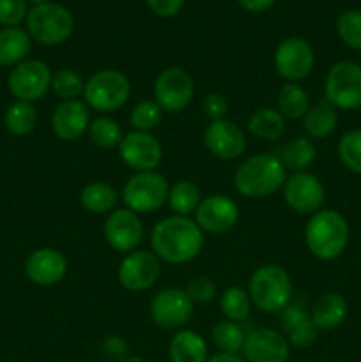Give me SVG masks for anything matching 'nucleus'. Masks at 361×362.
Returning a JSON list of instances; mask_svg holds the SVG:
<instances>
[{"label":"nucleus","mask_w":361,"mask_h":362,"mask_svg":"<svg viewBox=\"0 0 361 362\" xmlns=\"http://www.w3.org/2000/svg\"><path fill=\"white\" fill-rule=\"evenodd\" d=\"M204 232L184 216H168L154 225L151 232L152 253L170 265L188 264L204 250Z\"/></svg>","instance_id":"f257e3e1"},{"label":"nucleus","mask_w":361,"mask_h":362,"mask_svg":"<svg viewBox=\"0 0 361 362\" xmlns=\"http://www.w3.org/2000/svg\"><path fill=\"white\" fill-rule=\"evenodd\" d=\"M349 223L340 212L321 209L310 216L304 226V243L308 251L322 262L338 258L349 244Z\"/></svg>","instance_id":"f03ea898"},{"label":"nucleus","mask_w":361,"mask_h":362,"mask_svg":"<svg viewBox=\"0 0 361 362\" xmlns=\"http://www.w3.org/2000/svg\"><path fill=\"white\" fill-rule=\"evenodd\" d=\"M287 170L276 154L251 156L239 165L234 173V186L237 193L246 198H265L283 187L287 180Z\"/></svg>","instance_id":"7ed1b4c3"},{"label":"nucleus","mask_w":361,"mask_h":362,"mask_svg":"<svg viewBox=\"0 0 361 362\" xmlns=\"http://www.w3.org/2000/svg\"><path fill=\"white\" fill-rule=\"evenodd\" d=\"M248 296L251 304L262 313H282L294 299L292 279L289 272L275 264L258 267L248 283Z\"/></svg>","instance_id":"20e7f679"},{"label":"nucleus","mask_w":361,"mask_h":362,"mask_svg":"<svg viewBox=\"0 0 361 362\" xmlns=\"http://www.w3.org/2000/svg\"><path fill=\"white\" fill-rule=\"evenodd\" d=\"M27 32L39 45L57 46L66 42L74 30V18L62 4L46 2L28 11Z\"/></svg>","instance_id":"39448f33"},{"label":"nucleus","mask_w":361,"mask_h":362,"mask_svg":"<svg viewBox=\"0 0 361 362\" xmlns=\"http://www.w3.org/2000/svg\"><path fill=\"white\" fill-rule=\"evenodd\" d=\"M131 95V83L117 69H101L85 80V105L99 113H112L122 108Z\"/></svg>","instance_id":"423d86ee"},{"label":"nucleus","mask_w":361,"mask_h":362,"mask_svg":"<svg viewBox=\"0 0 361 362\" xmlns=\"http://www.w3.org/2000/svg\"><path fill=\"white\" fill-rule=\"evenodd\" d=\"M170 184L159 172H138L124 184L122 198L126 209L134 214H151L168 202Z\"/></svg>","instance_id":"0eeeda50"},{"label":"nucleus","mask_w":361,"mask_h":362,"mask_svg":"<svg viewBox=\"0 0 361 362\" xmlns=\"http://www.w3.org/2000/svg\"><path fill=\"white\" fill-rule=\"evenodd\" d=\"M326 101L336 110L361 108V66L353 60L333 64L326 74Z\"/></svg>","instance_id":"6e6552de"},{"label":"nucleus","mask_w":361,"mask_h":362,"mask_svg":"<svg viewBox=\"0 0 361 362\" xmlns=\"http://www.w3.org/2000/svg\"><path fill=\"white\" fill-rule=\"evenodd\" d=\"M52 69L38 59H27L14 66L7 76V87L16 101L34 103L52 88Z\"/></svg>","instance_id":"1a4fd4ad"},{"label":"nucleus","mask_w":361,"mask_h":362,"mask_svg":"<svg viewBox=\"0 0 361 362\" xmlns=\"http://www.w3.org/2000/svg\"><path fill=\"white\" fill-rule=\"evenodd\" d=\"M195 95V81L184 67L163 69L154 81V101L163 112L179 113L190 106Z\"/></svg>","instance_id":"9d476101"},{"label":"nucleus","mask_w":361,"mask_h":362,"mask_svg":"<svg viewBox=\"0 0 361 362\" xmlns=\"http://www.w3.org/2000/svg\"><path fill=\"white\" fill-rule=\"evenodd\" d=\"M151 318L158 327L180 331L193 318V303L180 288H165L151 300Z\"/></svg>","instance_id":"9b49d317"},{"label":"nucleus","mask_w":361,"mask_h":362,"mask_svg":"<svg viewBox=\"0 0 361 362\" xmlns=\"http://www.w3.org/2000/svg\"><path fill=\"white\" fill-rule=\"evenodd\" d=\"M275 69L287 81H301L315 66V53L310 42L301 37H287L275 49Z\"/></svg>","instance_id":"f8f14e48"},{"label":"nucleus","mask_w":361,"mask_h":362,"mask_svg":"<svg viewBox=\"0 0 361 362\" xmlns=\"http://www.w3.org/2000/svg\"><path fill=\"white\" fill-rule=\"evenodd\" d=\"M283 198L296 214L311 216L324 205L326 189L314 173L296 172L283 184Z\"/></svg>","instance_id":"ddd939ff"},{"label":"nucleus","mask_w":361,"mask_h":362,"mask_svg":"<svg viewBox=\"0 0 361 362\" xmlns=\"http://www.w3.org/2000/svg\"><path fill=\"white\" fill-rule=\"evenodd\" d=\"M119 158L133 172H152L161 163L163 147L154 134L131 131L120 141Z\"/></svg>","instance_id":"4468645a"},{"label":"nucleus","mask_w":361,"mask_h":362,"mask_svg":"<svg viewBox=\"0 0 361 362\" xmlns=\"http://www.w3.org/2000/svg\"><path fill=\"white\" fill-rule=\"evenodd\" d=\"M161 265L154 253L145 250H134L127 253L119 264L117 278L122 288L130 292H144L151 288L159 278Z\"/></svg>","instance_id":"2eb2a0df"},{"label":"nucleus","mask_w":361,"mask_h":362,"mask_svg":"<svg viewBox=\"0 0 361 362\" xmlns=\"http://www.w3.org/2000/svg\"><path fill=\"white\" fill-rule=\"evenodd\" d=\"M103 235L112 250L119 253H131L138 250L144 239V225L138 214H134L130 209H113L106 216Z\"/></svg>","instance_id":"dca6fc26"},{"label":"nucleus","mask_w":361,"mask_h":362,"mask_svg":"<svg viewBox=\"0 0 361 362\" xmlns=\"http://www.w3.org/2000/svg\"><path fill=\"white\" fill-rule=\"evenodd\" d=\"M239 221V205L225 194H211L204 198L195 211V223L202 232L225 233Z\"/></svg>","instance_id":"f3484780"},{"label":"nucleus","mask_w":361,"mask_h":362,"mask_svg":"<svg viewBox=\"0 0 361 362\" xmlns=\"http://www.w3.org/2000/svg\"><path fill=\"white\" fill-rule=\"evenodd\" d=\"M204 145L214 158L234 161L246 151V134L232 120H216L205 127Z\"/></svg>","instance_id":"a211bd4d"},{"label":"nucleus","mask_w":361,"mask_h":362,"mask_svg":"<svg viewBox=\"0 0 361 362\" xmlns=\"http://www.w3.org/2000/svg\"><path fill=\"white\" fill-rule=\"evenodd\" d=\"M243 354L246 362H287L290 357V345L278 331L257 329L244 339Z\"/></svg>","instance_id":"6ab92c4d"},{"label":"nucleus","mask_w":361,"mask_h":362,"mask_svg":"<svg viewBox=\"0 0 361 362\" xmlns=\"http://www.w3.org/2000/svg\"><path fill=\"white\" fill-rule=\"evenodd\" d=\"M67 274V260L59 250L41 247L28 255L25 262V276L38 286H53Z\"/></svg>","instance_id":"aec40b11"},{"label":"nucleus","mask_w":361,"mask_h":362,"mask_svg":"<svg viewBox=\"0 0 361 362\" xmlns=\"http://www.w3.org/2000/svg\"><path fill=\"white\" fill-rule=\"evenodd\" d=\"M91 126V112L80 99L62 101L52 113V131L59 140L74 141L84 136Z\"/></svg>","instance_id":"412c9836"},{"label":"nucleus","mask_w":361,"mask_h":362,"mask_svg":"<svg viewBox=\"0 0 361 362\" xmlns=\"http://www.w3.org/2000/svg\"><path fill=\"white\" fill-rule=\"evenodd\" d=\"M280 322L285 332V338L294 349H308L315 343L319 336V329L315 327L310 313L304 310L303 304L292 303L280 313Z\"/></svg>","instance_id":"4be33fe9"},{"label":"nucleus","mask_w":361,"mask_h":362,"mask_svg":"<svg viewBox=\"0 0 361 362\" xmlns=\"http://www.w3.org/2000/svg\"><path fill=\"white\" fill-rule=\"evenodd\" d=\"M349 313L347 299L338 292H326L315 300L311 308V320L319 331H331L345 322Z\"/></svg>","instance_id":"5701e85b"},{"label":"nucleus","mask_w":361,"mask_h":362,"mask_svg":"<svg viewBox=\"0 0 361 362\" xmlns=\"http://www.w3.org/2000/svg\"><path fill=\"white\" fill-rule=\"evenodd\" d=\"M168 356L172 362H207V343L198 332L180 329L170 339Z\"/></svg>","instance_id":"b1692460"},{"label":"nucleus","mask_w":361,"mask_h":362,"mask_svg":"<svg viewBox=\"0 0 361 362\" xmlns=\"http://www.w3.org/2000/svg\"><path fill=\"white\" fill-rule=\"evenodd\" d=\"M276 158L282 161L285 170H292L294 173L306 172L317 158V148L310 138L297 136L276 148Z\"/></svg>","instance_id":"393cba45"},{"label":"nucleus","mask_w":361,"mask_h":362,"mask_svg":"<svg viewBox=\"0 0 361 362\" xmlns=\"http://www.w3.org/2000/svg\"><path fill=\"white\" fill-rule=\"evenodd\" d=\"M32 39L20 27H4L0 30V66H18L27 60Z\"/></svg>","instance_id":"a878e982"},{"label":"nucleus","mask_w":361,"mask_h":362,"mask_svg":"<svg viewBox=\"0 0 361 362\" xmlns=\"http://www.w3.org/2000/svg\"><path fill=\"white\" fill-rule=\"evenodd\" d=\"M338 124V113L333 105L328 101H319L317 105L310 106L303 117V129L314 140H322L328 138Z\"/></svg>","instance_id":"bb28decb"},{"label":"nucleus","mask_w":361,"mask_h":362,"mask_svg":"<svg viewBox=\"0 0 361 362\" xmlns=\"http://www.w3.org/2000/svg\"><path fill=\"white\" fill-rule=\"evenodd\" d=\"M248 131L258 140L276 141L285 134V117L275 108H258L248 119Z\"/></svg>","instance_id":"cd10ccee"},{"label":"nucleus","mask_w":361,"mask_h":362,"mask_svg":"<svg viewBox=\"0 0 361 362\" xmlns=\"http://www.w3.org/2000/svg\"><path fill=\"white\" fill-rule=\"evenodd\" d=\"M80 202L91 214H110L119 202V194L110 184L91 182L81 189Z\"/></svg>","instance_id":"c85d7f7f"},{"label":"nucleus","mask_w":361,"mask_h":362,"mask_svg":"<svg viewBox=\"0 0 361 362\" xmlns=\"http://www.w3.org/2000/svg\"><path fill=\"white\" fill-rule=\"evenodd\" d=\"M308 108H310V95H308V92L299 83L289 81V83H285L280 88L278 112L285 119H303Z\"/></svg>","instance_id":"c756f323"},{"label":"nucleus","mask_w":361,"mask_h":362,"mask_svg":"<svg viewBox=\"0 0 361 362\" xmlns=\"http://www.w3.org/2000/svg\"><path fill=\"white\" fill-rule=\"evenodd\" d=\"M4 124L6 129L14 136H25L32 133L38 124V112L34 105L27 101H14L4 115Z\"/></svg>","instance_id":"7c9ffc66"},{"label":"nucleus","mask_w":361,"mask_h":362,"mask_svg":"<svg viewBox=\"0 0 361 362\" xmlns=\"http://www.w3.org/2000/svg\"><path fill=\"white\" fill-rule=\"evenodd\" d=\"M200 202V189L190 180H179L170 187L168 205L176 216L190 218V214H195Z\"/></svg>","instance_id":"2f4dec72"},{"label":"nucleus","mask_w":361,"mask_h":362,"mask_svg":"<svg viewBox=\"0 0 361 362\" xmlns=\"http://www.w3.org/2000/svg\"><path fill=\"white\" fill-rule=\"evenodd\" d=\"M251 299L246 290L241 286H230L219 297V310L225 315L227 320L230 322H243L246 320L251 311Z\"/></svg>","instance_id":"473e14b6"},{"label":"nucleus","mask_w":361,"mask_h":362,"mask_svg":"<svg viewBox=\"0 0 361 362\" xmlns=\"http://www.w3.org/2000/svg\"><path fill=\"white\" fill-rule=\"evenodd\" d=\"M87 133L92 144L101 148H119L120 141L124 138L122 127L119 126V122H115L112 117L106 115L91 120Z\"/></svg>","instance_id":"72a5a7b5"},{"label":"nucleus","mask_w":361,"mask_h":362,"mask_svg":"<svg viewBox=\"0 0 361 362\" xmlns=\"http://www.w3.org/2000/svg\"><path fill=\"white\" fill-rule=\"evenodd\" d=\"M212 341L223 354H239L244 346L246 334L237 322L222 320L212 327Z\"/></svg>","instance_id":"f704fd0d"},{"label":"nucleus","mask_w":361,"mask_h":362,"mask_svg":"<svg viewBox=\"0 0 361 362\" xmlns=\"http://www.w3.org/2000/svg\"><path fill=\"white\" fill-rule=\"evenodd\" d=\"M52 90L62 101H74L84 95L85 80L74 69H59L52 76Z\"/></svg>","instance_id":"c9c22d12"},{"label":"nucleus","mask_w":361,"mask_h":362,"mask_svg":"<svg viewBox=\"0 0 361 362\" xmlns=\"http://www.w3.org/2000/svg\"><path fill=\"white\" fill-rule=\"evenodd\" d=\"M163 110L152 99H144V101L137 103L130 113V124L134 127V131H144V133H151L152 129L161 124L163 120Z\"/></svg>","instance_id":"e433bc0d"},{"label":"nucleus","mask_w":361,"mask_h":362,"mask_svg":"<svg viewBox=\"0 0 361 362\" xmlns=\"http://www.w3.org/2000/svg\"><path fill=\"white\" fill-rule=\"evenodd\" d=\"M338 158L349 172L361 175V129H350L338 140Z\"/></svg>","instance_id":"4c0bfd02"},{"label":"nucleus","mask_w":361,"mask_h":362,"mask_svg":"<svg viewBox=\"0 0 361 362\" xmlns=\"http://www.w3.org/2000/svg\"><path fill=\"white\" fill-rule=\"evenodd\" d=\"M336 32L343 45L361 52V11L349 9L336 20Z\"/></svg>","instance_id":"58836bf2"},{"label":"nucleus","mask_w":361,"mask_h":362,"mask_svg":"<svg viewBox=\"0 0 361 362\" xmlns=\"http://www.w3.org/2000/svg\"><path fill=\"white\" fill-rule=\"evenodd\" d=\"M184 292L193 304H207L216 297V285L212 279L205 278V276H197L188 281Z\"/></svg>","instance_id":"ea45409f"},{"label":"nucleus","mask_w":361,"mask_h":362,"mask_svg":"<svg viewBox=\"0 0 361 362\" xmlns=\"http://www.w3.org/2000/svg\"><path fill=\"white\" fill-rule=\"evenodd\" d=\"M27 14V0H0V25L4 27H18Z\"/></svg>","instance_id":"a19ab883"},{"label":"nucleus","mask_w":361,"mask_h":362,"mask_svg":"<svg viewBox=\"0 0 361 362\" xmlns=\"http://www.w3.org/2000/svg\"><path fill=\"white\" fill-rule=\"evenodd\" d=\"M202 112H204L205 119H209L211 122L223 120L227 117V113H229V101L219 92H211L202 101Z\"/></svg>","instance_id":"79ce46f5"},{"label":"nucleus","mask_w":361,"mask_h":362,"mask_svg":"<svg viewBox=\"0 0 361 362\" xmlns=\"http://www.w3.org/2000/svg\"><path fill=\"white\" fill-rule=\"evenodd\" d=\"M101 354L110 362H124L130 357V346H127L126 339L117 334H112L105 338V341L101 343Z\"/></svg>","instance_id":"37998d69"},{"label":"nucleus","mask_w":361,"mask_h":362,"mask_svg":"<svg viewBox=\"0 0 361 362\" xmlns=\"http://www.w3.org/2000/svg\"><path fill=\"white\" fill-rule=\"evenodd\" d=\"M149 9L159 18H172L183 9L184 0H145Z\"/></svg>","instance_id":"c03bdc74"},{"label":"nucleus","mask_w":361,"mask_h":362,"mask_svg":"<svg viewBox=\"0 0 361 362\" xmlns=\"http://www.w3.org/2000/svg\"><path fill=\"white\" fill-rule=\"evenodd\" d=\"M243 9L250 11V13H264L269 7L275 6L276 0H237Z\"/></svg>","instance_id":"a18cd8bd"},{"label":"nucleus","mask_w":361,"mask_h":362,"mask_svg":"<svg viewBox=\"0 0 361 362\" xmlns=\"http://www.w3.org/2000/svg\"><path fill=\"white\" fill-rule=\"evenodd\" d=\"M207 362H246V361L241 359V357L237 356V354H223V352H219V354H216V356L209 357Z\"/></svg>","instance_id":"49530a36"},{"label":"nucleus","mask_w":361,"mask_h":362,"mask_svg":"<svg viewBox=\"0 0 361 362\" xmlns=\"http://www.w3.org/2000/svg\"><path fill=\"white\" fill-rule=\"evenodd\" d=\"M124 362H147V361H144L142 357H127Z\"/></svg>","instance_id":"de8ad7c7"},{"label":"nucleus","mask_w":361,"mask_h":362,"mask_svg":"<svg viewBox=\"0 0 361 362\" xmlns=\"http://www.w3.org/2000/svg\"><path fill=\"white\" fill-rule=\"evenodd\" d=\"M27 2L34 4V6H41V4H46V2H50V0H27Z\"/></svg>","instance_id":"09e8293b"}]
</instances>
